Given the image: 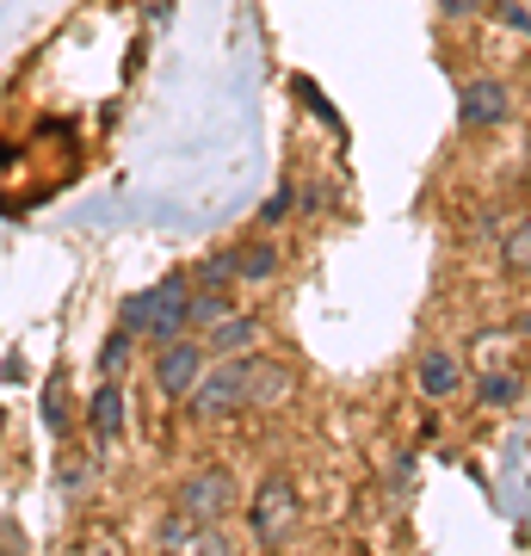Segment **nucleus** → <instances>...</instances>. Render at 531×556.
<instances>
[{"mask_svg": "<svg viewBox=\"0 0 531 556\" xmlns=\"http://www.w3.org/2000/svg\"><path fill=\"white\" fill-rule=\"evenodd\" d=\"M501 260H507V273H531V217L507 229V241H501Z\"/></svg>", "mask_w": 531, "mask_h": 556, "instance_id": "14", "label": "nucleus"}, {"mask_svg": "<svg viewBox=\"0 0 531 556\" xmlns=\"http://www.w3.org/2000/svg\"><path fill=\"white\" fill-rule=\"evenodd\" d=\"M439 7H445L452 20H470V13H482V7H489V0H439Z\"/></svg>", "mask_w": 531, "mask_h": 556, "instance_id": "21", "label": "nucleus"}, {"mask_svg": "<svg viewBox=\"0 0 531 556\" xmlns=\"http://www.w3.org/2000/svg\"><path fill=\"white\" fill-rule=\"evenodd\" d=\"M513 118V93H507V80H470L464 93H457V124L464 130H494V124H507Z\"/></svg>", "mask_w": 531, "mask_h": 556, "instance_id": "6", "label": "nucleus"}, {"mask_svg": "<svg viewBox=\"0 0 531 556\" xmlns=\"http://www.w3.org/2000/svg\"><path fill=\"white\" fill-rule=\"evenodd\" d=\"M248 507V532H254V544H285V538L296 532V489L285 477H266L254 489V501H241Z\"/></svg>", "mask_w": 531, "mask_h": 556, "instance_id": "3", "label": "nucleus"}, {"mask_svg": "<svg viewBox=\"0 0 531 556\" xmlns=\"http://www.w3.org/2000/svg\"><path fill=\"white\" fill-rule=\"evenodd\" d=\"M186 328H192V278L186 273H167L155 285V321H149V334L142 340H179L186 334Z\"/></svg>", "mask_w": 531, "mask_h": 556, "instance_id": "5", "label": "nucleus"}, {"mask_svg": "<svg viewBox=\"0 0 531 556\" xmlns=\"http://www.w3.org/2000/svg\"><path fill=\"white\" fill-rule=\"evenodd\" d=\"M285 217H291V192H285V186H278L273 199L260 204V223H285Z\"/></svg>", "mask_w": 531, "mask_h": 556, "instance_id": "19", "label": "nucleus"}, {"mask_svg": "<svg viewBox=\"0 0 531 556\" xmlns=\"http://www.w3.org/2000/svg\"><path fill=\"white\" fill-rule=\"evenodd\" d=\"M179 514H192L198 526H223V519L241 507V482L236 470H223V464H204V470H192V477L179 482V495H174Z\"/></svg>", "mask_w": 531, "mask_h": 556, "instance_id": "1", "label": "nucleus"}, {"mask_svg": "<svg viewBox=\"0 0 531 556\" xmlns=\"http://www.w3.org/2000/svg\"><path fill=\"white\" fill-rule=\"evenodd\" d=\"M254 346H260V321L254 316H236V309H229L223 321L204 328V353H217V358H241V353H254Z\"/></svg>", "mask_w": 531, "mask_h": 556, "instance_id": "8", "label": "nucleus"}, {"mask_svg": "<svg viewBox=\"0 0 531 556\" xmlns=\"http://www.w3.org/2000/svg\"><path fill=\"white\" fill-rule=\"evenodd\" d=\"M236 254H211L204 260V266H198V285H211V291H229V285H236Z\"/></svg>", "mask_w": 531, "mask_h": 556, "instance_id": "17", "label": "nucleus"}, {"mask_svg": "<svg viewBox=\"0 0 531 556\" xmlns=\"http://www.w3.org/2000/svg\"><path fill=\"white\" fill-rule=\"evenodd\" d=\"M0 420H7V408H0Z\"/></svg>", "mask_w": 531, "mask_h": 556, "instance_id": "23", "label": "nucleus"}, {"mask_svg": "<svg viewBox=\"0 0 531 556\" xmlns=\"http://www.w3.org/2000/svg\"><path fill=\"white\" fill-rule=\"evenodd\" d=\"M204 365H211L204 340H186V334H179V340H161V353H155V390H161L167 402H186Z\"/></svg>", "mask_w": 531, "mask_h": 556, "instance_id": "4", "label": "nucleus"}, {"mask_svg": "<svg viewBox=\"0 0 531 556\" xmlns=\"http://www.w3.org/2000/svg\"><path fill=\"white\" fill-rule=\"evenodd\" d=\"M149 321H155V291H137V298H124L118 309V328H130V334H149Z\"/></svg>", "mask_w": 531, "mask_h": 556, "instance_id": "15", "label": "nucleus"}, {"mask_svg": "<svg viewBox=\"0 0 531 556\" xmlns=\"http://www.w3.org/2000/svg\"><path fill=\"white\" fill-rule=\"evenodd\" d=\"M124 402H130V396H124V383H118V378H105V383L93 390V402H87V427H93L105 445L124 433Z\"/></svg>", "mask_w": 531, "mask_h": 556, "instance_id": "9", "label": "nucleus"}, {"mask_svg": "<svg viewBox=\"0 0 531 556\" xmlns=\"http://www.w3.org/2000/svg\"><path fill=\"white\" fill-rule=\"evenodd\" d=\"M186 402H192V415H204V420H223V415H236V408H248V353L204 365Z\"/></svg>", "mask_w": 531, "mask_h": 556, "instance_id": "2", "label": "nucleus"}, {"mask_svg": "<svg viewBox=\"0 0 531 556\" xmlns=\"http://www.w3.org/2000/svg\"><path fill=\"white\" fill-rule=\"evenodd\" d=\"M519 328H526V334H531V309H526V321H519Z\"/></svg>", "mask_w": 531, "mask_h": 556, "instance_id": "22", "label": "nucleus"}, {"mask_svg": "<svg viewBox=\"0 0 531 556\" xmlns=\"http://www.w3.org/2000/svg\"><path fill=\"white\" fill-rule=\"evenodd\" d=\"M501 20H507L513 31H526V38H531V7H526V0H501Z\"/></svg>", "mask_w": 531, "mask_h": 556, "instance_id": "20", "label": "nucleus"}, {"mask_svg": "<svg viewBox=\"0 0 531 556\" xmlns=\"http://www.w3.org/2000/svg\"><path fill=\"white\" fill-rule=\"evenodd\" d=\"M43 427L50 433H68V371H50V383H43Z\"/></svg>", "mask_w": 531, "mask_h": 556, "instance_id": "11", "label": "nucleus"}, {"mask_svg": "<svg viewBox=\"0 0 531 556\" xmlns=\"http://www.w3.org/2000/svg\"><path fill=\"white\" fill-rule=\"evenodd\" d=\"M130 340H137V334H130V328H118V334L99 346V378H118V371H124V358H130Z\"/></svg>", "mask_w": 531, "mask_h": 556, "instance_id": "16", "label": "nucleus"}, {"mask_svg": "<svg viewBox=\"0 0 531 556\" xmlns=\"http://www.w3.org/2000/svg\"><path fill=\"white\" fill-rule=\"evenodd\" d=\"M476 396L494 402V408H507V402H519V378H507V371H494V378L476 383Z\"/></svg>", "mask_w": 531, "mask_h": 556, "instance_id": "18", "label": "nucleus"}, {"mask_svg": "<svg viewBox=\"0 0 531 556\" xmlns=\"http://www.w3.org/2000/svg\"><path fill=\"white\" fill-rule=\"evenodd\" d=\"M457 383H464V371H457L452 353H427V358H420V390H427L433 402H445Z\"/></svg>", "mask_w": 531, "mask_h": 556, "instance_id": "10", "label": "nucleus"}, {"mask_svg": "<svg viewBox=\"0 0 531 556\" xmlns=\"http://www.w3.org/2000/svg\"><path fill=\"white\" fill-rule=\"evenodd\" d=\"M236 273L254 278V285H266V278L278 273V248H266V241H248V248H236Z\"/></svg>", "mask_w": 531, "mask_h": 556, "instance_id": "12", "label": "nucleus"}, {"mask_svg": "<svg viewBox=\"0 0 531 556\" xmlns=\"http://www.w3.org/2000/svg\"><path fill=\"white\" fill-rule=\"evenodd\" d=\"M229 309H236L229 291H211V285H198V291H192V328H211V321H223Z\"/></svg>", "mask_w": 531, "mask_h": 556, "instance_id": "13", "label": "nucleus"}, {"mask_svg": "<svg viewBox=\"0 0 531 556\" xmlns=\"http://www.w3.org/2000/svg\"><path fill=\"white\" fill-rule=\"evenodd\" d=\"M291 390H296V378L278 358L248 353V408H278V402H291Z\"/></svg>", "mask_w": 531, "mask_h": 556, "instance_id": "7", "label": "nucleus"}]
</instances>
